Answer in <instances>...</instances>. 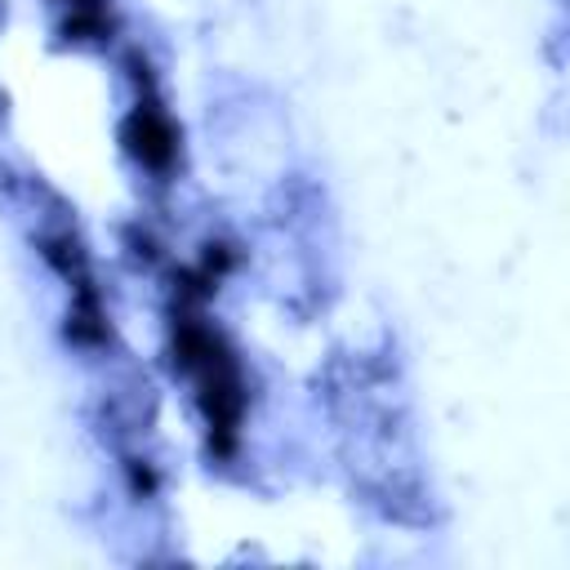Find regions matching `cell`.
<instances>
[{
    "instance_id": "obj_1",
    "label": "cell",
    "mask_w": 570,
    "mask_h": 570,
    "mask_svg": "<svg viewBox=\"0 0 570 570\" xmlns=\"http://www.w3.org/2000/svg\"><path fill=\"white\" fill-rule=\"evenodd\" d=\"M125 138H129V151L151 165V169H165L174 160V129L169 120L156 111V102H138L129 125H125Z\"/></svg>"
}]
</instances>
